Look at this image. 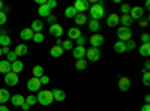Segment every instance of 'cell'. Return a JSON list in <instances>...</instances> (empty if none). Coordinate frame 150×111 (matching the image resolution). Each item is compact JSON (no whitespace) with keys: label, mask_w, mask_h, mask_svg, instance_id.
<instances>
[{"label":"cell","mask_w":150,"mask_h":111,"mask_svg":"<svg viewBox=\"0 0 150 111\" xmlns=\"http://www.w3.org/2000/svg\"><path fill=\"white\" fill-rule=\"evenodd\" d=\"M89 14H90L92 20H96V21H99L105 15V9H104V2H102V0H99V2L93 3L89 8Z\"/></svg>","instance_id":"6da1fadb"},{"label":"cell","mask_w":150,"mask_h":111,"mask_svg":"<svg viewBox=\"0 0 150 111\" xmlns=\"http://www.w3.org/2000/svg\"><path fill=\"white\" fill-rule=\"evenodd\" d=\"M36 101L39 102L41 105H44V107L45 105H51L54 102L51 90H39L38 95H36Z\"/></svg>","instance_id":"7a4b0ae2"},{"label":"cell","mask_w":150,"mask_h":111,"mask_svg":"<svg viewBox=\"0 0 150 111\" xmlns=\"http://www.w3.org/2000/svg\"><path fill=\"white\" fill-rule=\"evenodd\" d=\"M117 36H119V41L128 42L129 39H132V30H131V27H123V26H120V27L117 29Z\"/></svg>","instance_id":"3957f363"},{"label":"cell","mask_w":150,"mask_h":111,"mask_svg":"<svg viewBox=\"0 0 150 111\" xmlns=\"http://www.w3.org/2000/svg\"><path fill=\"white\" fill-rule=\"evenodd\" d=\"M89 42H90L92 48H99V47H102V45H104L105 39H104V36H102V35H99V33H93V35L90 36Z\"/></svg>","instance_id":"277c9868"},{"label":"cell","mask_w":150,"mask_h":111,"mask_svg":"<svg viewBox=\"0 0 150 111\" xmlns=\"http://www.w3.org/2000/svg\"><path fill=\"white\" fill-rule=\"evenodd\" d=\"M99 57H101V51L99 48H87L86 50V59L90 62H98Z\"/></svg>","instance_id":"5b68a950"},{"label":"cell","mask_w":150,"mask_h":111,"mask_svg":"<svg viewBox=\"0 0 150 111\" xmlns=\"http://www.w3.org/2000/svg\"><path fill=\"white\" fill-rule=\"evenodd\" d=\"M41 87H42V84H41L39 78H35V77H32V78L27 81V89H29V92H32V93H35V92H39V90H41Z\"/></svg>","instance_id":"8992f818"},{"label":"cell","mask_w":150,"mask_h":111,"mask_svg":"<svg viewBox=\"0 0 150 111\" xmlns=\"http://www.w3.org/2000/svg\"><path fill=\"white\" fill-rule=\"evenodd\" d=\"M74 8L77 9L78 14H84L86 11H89L90 8V3L87 2V0H77V2L74 3Z\"/></svg>","instance_id":"52a82bcc"},{"label":"cell","mask_w":150,"mask_h":111,"mask_svg":"<svg viewBox=\"0 0 150 111\" xmlns=\"http://www.w3.org/2000/svg\"><path fill=\"white\" fill-rule=\"evenodd\" d=\"M143 15H144V9H143L141 6H134V8H131V11H129V17H131L132 20H141Z\"/></svg>","instance_id":"ba28073f"},{"label":"cell","mask_w":150,"mask_h":111,"mask_svg":"<svg viewBox=\"0 0 150 111\" xmlns=\"http://www.w3.org/2000/svg\"><path fill=\"white\" fill-rule=\"evenodd\" d=\"M50 35L54 36L56 39L60 38V36L63 35V27H62V24L56 23V24H53V26H50Z\"/></svg>","instance_id":"9c48e42d"},{"label":"cell","mask_w":150,"mask_h":111,"mask_svg":"<svg viewBox=\"0 0 150 111\" xmlns=\"http://www.w3.org/2000/svg\"><path fill=\"white\" fill-rule=\"evenodd\" d=\"M86 50L87 48H84V47H74V50H72L74 59H77V60L86 59Z\"/></svg>","instance_id":"30bf717a"},{"label":"cell","mask_w":150,"mask_h":111,"mask_svg":"<svg viewBox=\"0 0 150 111\" xmlns=\"http://www.w3.org/2000/svg\"><path fill=\"white\" fill-rule=\"evenodd\" d=\"M18 75L17 74H14V72H9V74H6L5 75V84H8V86H17L18 84Z\"/></svg>","instance_id":"8fae6325"},{"label":"cell","mask_w":150,"mask_h":111,"mask_svg":"<svg viewBox=\"0 0 150 111\" xmlns=\"http://www.w3.org/2000/svg\"><path fill=\"white\" fill-rule=\"evenodd\" d=\"M51 93H53V99L57 102H63L66 99V93L62 89H54V90H51Z\"/></svg>","instance_id":"7c38bea8"},{"label":"cell","mask_w":150,"mask_h":111,"mask_svg":"<svg viewBox=\"0 0 150 111\" xmlns=\"http://www.w3.org/2000/svg\"><path fill=\"white\" fill-rule=\"evenodd\" d=\"M68 36H69V41H77L80 36H83L81 35V30H80V27H71V29H68Z\"/></svg>","instance_id":"4fadbf2b"},{"label":"cell","mask_w":150,"mask_h":111,"mask_svg":"<svg viewBox=\"0 0 150 111\" xmlns=\"http://www.w3.org/2000/svg\"><path fill=\"white\" fill-rule=\"evenodd\" d=\"M117 84H119V89H120L122 92H128V90L131 89V80H129L128 77H122Z\"/></svg>","instance_id":"5bb4252c"},{"label":"cell","mask_w":150,"mask_h":111,"mask_svg":"<svg viewBox=\"0 0 150 111\" xmlns=\"http://www.w3.org/2000/svg\"><path fill=\"white\" fill-rule=\"evenodd\" d=\"M120 23V17L117 14H110L107 18V26L108 27H117V24Z\"/></svg>","instance_id":"9a60e30c"},{"label":"cell","mask_w":150,"mask_h":111,"mask_svg":"<svg viewBox=\"0 0 150 111\" xmlns=\"http://www.w3.org/2000/svg\"><path fill=\"white\" fill-rule=\"evenodd\" d=\"M11 102L14 107H21L24 102H26V98H24L23 95H12L11 96Z\"/></svg>","instance_id":"2e32d148"},{"label":"cell","mask_w":150,"mask_h":111,"mask_svg":"<svg viewBox=\"0 0 150 111\" xmlns=\"http://www.w3.org/2000/svg\"><path fill=\"white\" fill-rule=\"evenodd\" d=\"M30 29L33 30V33H42V29H44V23H42V20H33Z\"/></svg>","instance_id":"e0dca14e"},{"label":"cell","mask_w":150,"mask_h":111,"mask_svg":"<svg viewBox=\"0 0 150 111\" xmlns=\"http://www.w3.org/2000/svg\"><path fill=\"white\" fill-rule=\"evenodd\" d=\"M23 69H24V65H23L21 60H15V62H12V63H11V71L14 72V74H17V75Z\"/></svg>","instance_id":"ac0fdd59"},{"label":"cell","mask_w":150,"mask_h":111,"mask_svg":"<svg viewBox=\"0 0 150 111\" xmlns=\"http://www.w3.org/2000/svg\"><path fill=\"white\" fill-rule=\"evenodd\" d=\"M33 30L30 29V27H27V29H23L21 30V33H20V38L23 39V41H29V39H32L33 38Z\"/></svg>","instance_id":"d6986e66"},{"label":"cell","mask_w":150,"mask_h":111,"mask_svg":"<svg viewBox=\"0 0 150 111\" xmlns=\"http://www.w3.org/2000/svg\"><path fill=\"white\" fill-rule=\"evenodd\" d=\"M27 51H29V47H27L26 44H20V45H17V47H15V50H14V53L17 54V57H18V56H26Z\"/></svg>","instance_id":"ffe728a7"},{"label":"cell","mask_w":150,"mask_h":111,"mask_svg":"<svg viewBox=\"0 0 150 111\" xmlns=\"http://www.w3.org/2000/svg\"><path fill=\"white\" fill-rule=\"evenodd\" d=\"M38 14H39V17H45V18H48L50 15H51V9H50L47 5H41L39 9H38Z\"/></svg>","instance_id":"44dd1931"},{"label":"cell","mask_w":150,"mask_h":111,"mask_svg":"<svg viewBox=\"0 0 150 111\" xmlns=\"http://www.w3.org/2000/svg\"><path fill=\"white\" fill-rule=\"evenodd\" d=\"M0 72L5 74V75H6V74H9V72H12L11 71V63H9L8 60H0Z\"/></svg>","instance_id":"7402d4cb"},{"label":"cell","mask_w":150,"mask_h":111,"mask_svg":"<svg viewBox=\"0 0 150 111\" xmlns=\"http://www.w3.org/2000/svg\"><path fill=\"white\" fill-rule=\"evenodd\" d=\"M50 54H51V57H56V59H57V57H60L62 54H63V48L54 45V47L50 48Z\"/></svg>","instance_id":"603a6c76"},{"label":"cell","mask_w":150,"mask_h":111,"mask_svg":"<svg viewBox=\"0 0 150 111\" xmlns=\"http://www.w3.org/2000/svg\"><path fill=\"white\" fill-rule=\"evenodd\" d=\"M74 21H75V24H77L75 27H78V26H83V24L87 23V17H86V14H77L75 18H74Z\"/></svg>","instance_id":"cb8c5ba5"},{"label":"cell","mask_w":150,"mask_h":111,"mask_svg":"<svg viewBox=\"0 0 150 111\" xmlns=\"http://www.w3.org/2000/svg\"><path fill=\"white\" fill-rule=\"evenodd\" d=\"M140 56L143 57H149L150 56V44H141V47L138 48Z\"/></svg>","instance_id":"d4e9b609"},{"label":"cell","mask_w":150,"mask_h":111,"mask_svg":"<svg viewBox=\"0 0 150 111\" xmlns=\"http://www.w3.org/2000/svg\"><path fill=\"white\" fill-rule=\"evenodd\" d=\"M33 77L35 78H41L42 75H45V71H44V68L41 66V65H36V66H33Z\"/></svg>","instance_id":"484cf974"},{"label":"cell","mask_w":150,"mask_h":111,"mask_svg":"<svg viewBox=\"0 0 150 111\" xmlns=\"http://www.w3.org/2000/svg\"><path fill=\"white\" fill-rule=\"evenodd\" d=\"M9 98H11V95H9V90L8 89H0V104L3 105L5 102H8Z\"/></svg>","instance_id":"4316f807"},{"label":"cell","mask_w":150,"mask_h":111,"mask_svg":"<svg viewBox=\"0 0 150 111\" xmlns=\"http://www.w3.org/2000/svg\"><path fill=\"white\" fill-rule=\"evenodd\" d=\"M132 21H134V20L129 17V14H126V15H122V17H120V23H122V26H123V27H131Z\"/></svg>","instance_id":"83f0119b"},{"label":"cell","mask_w":150,"mask_h":111,"mask_svg":"<svg viewBox=\"0 0 150 111\" xmlns=\"http://www.w3.org/2000/svg\"><path fill=\"white\" fill-rule=\"evenodd\" d=\"M99 29H101V24H99V21H96V20H90V21H89V30H90L92 33H96Z\"/></svg>","instance_id":"f1b7e54d"},{"label":"cell","mask_w":150,"mask_h":111,"mask_svg":"<svg viewBox=\"0 0 150 111\" xmlns=\"http://www.w3.org/2000/svg\"><path fill=\"white\" fill-rule=\"evenodd\" d=\"M78 12H77V9H75L74 6H68L66 9H65V17L66 18H75V15H77Z\"/></svg>","instance_id":"f546056e"},{"label":"cell","mask_w":150,"mask_h":111,"mask_svg":"<svg viewBox=\"0 0 150 111\" xmlns=\"http://www.w3.org/2000/svg\"><path fill=\"white\" fill-rule=\"evenodd\" d=\"M9 45H11V38L6 33H2L0 35V47H9Z\"/></svg>","instance_id":"4dcf8cb0"},{"label":"cell","mask_w":150,"mask_h":111,"mask_svg":"<svg viewBox=\"0 0 150 111\" xmlns=\"http://www.w3.org/2000/svg\"><path fill=\"white\" fill-rule=\"evenodd\" d=\"M114 51H116V53H125V51H126V47H125V42L117 41V42L114 44Z\"/></svg>","instance_id":"1f68e13d"},{"label":"cell","mask_w":150,"mask_h":111,"mask_svg":"<svg viewBox=\"0 0 150 111\" xmlns=\"http://www.w3.org/2000/svg\"><path fill=\"white\" fill-rule=\"evenodd\" d=\"M75 68H77L78 71H84V69L87 68V60H86V59L77 60V62H75Z\"/></svg>","instance_id":"d6a6232c"},{"label":"cell","mask_w":150,"mask_h":111,"mask_svg":"<svg viewBox=\"0 0 150 111\" xmlns=\"http://www.w3.org/2000/svg\"><path fill=\"white\" fill-rule=\"evenodd\" d=\"M62 48H63V51L65 50H74V42L72 41H69V39H66V41H63V44H62Z\"/></svg>","instance_id":"836d02e7"},{"label":"cell","mask_w":150,"mask_h":111,"mask_svg":"<svg viewBox=\"0 0 150 111\" xmlns=\"http://www.w3.org/2000/svg\"><path fill=\"white\" fill-rule=\"evenodd\" d=\"M125 47H126V51H132L137 48V44H135L134 39H129L128 42H125Z\"/></svg>","instance_id":"e575fe53"},{"label":"cell","mask_w":150,"mask_h":111,"mask_svg":"<svg viewBox=\"0 0 150 111\" xmlns=\"http://www.w3.org/2000/svg\"><path fill=\"white\" fill-rule=\"evenodd\" d=\"M143 84L150 86V72L149 71H143Z\"/></svg>","instance_id":"d590c367"},{"label":"cell","mask_w":150,"mask_h":111,"mask_svg":"<svg viewBox=\"0 0 150 111\" xmlns=\"http://www.w3.org/2000/svg\"><path fill=\"white\" fill-rule=\"evenodd\" d=\"M36 102H38V101H36V96H35L33 93H32V95H29V96L26 98V104H27V105H30V107H33Z\"/></svg>","instance_id":"8d00e7d4"},{"label":"cell","mask_w":150,"mask_h":111,"mask_svg":"<svg viewBox=\"0 0 150 111\" xmlns=\"http://www.w3.org/2000/svg\"><path fill=\"white\" fill-rule=\"evenodd\" d=\"M32 39H33V42H36V44H41V42L44 41V35H42V33H35Z\"/></svg>","instance_id":"74e56055"},{"label":"cell","mask_w":150,"mask_h":111,"mask_svg":"<svg viewBox=\"0 0 150 111\" xmlns=\"http://www.w3.org/2000/svg\"><path fill=\"white\" fill-rule=\"evenodd\" d=\"M129 11H131V6H129L128 3H122V6H120V12H122L123 15L129 14Z\"/></svg>","instance_id":"f35d334b"},{"label":"cell","mask_w":150,"mask_h":111,"mask_svg":"<svg viewBox=\"0 0 150 111\" xmlns=\"http://www.w3.org/2000/svg\"><path fill=\"white\" fill-rule=\"evenodd\" d=\"M6 21H8V15L5 14L3 11H0V26H5Z\"/></svg>","instance_id":"ab89813d"},{"label":"cell","mask_w":150,"mask_h":111,"mask_svg":"<svg viewBox=\"0 0 150 111\" xmlns=\"http://www.w3.org/2000/svg\"><path fill=\"white\" fill-rule=\"evenodd\" d=\"M6 57H8V62H9V63H12V62L17 60V54H15L14 51H9V53L6 54Z\"/></svg>","instance_id":"60d3db41"},{"label":"cell","mask_w":150,"mask_h":111,"mask_svg":"<svg viewBox=\"0 0 150 111\" xmlns=\"http://www.w3.org/2000/svg\"><path fill=\"white\" fill-rule=\"evenodd\" d=\"M86 42H87V39L84 38V36H80V38L77 39V47H84Z\"/></svg>","instance_id":"b9f144b4"},{"label":"cell","mask_w":150,"mask_h":111,"mask_svg":"<svg viewBox=\"0 0 150 111\" xmlns=\"http://www.w3.org/2000/svg\"><path fill=\"white\" fill-rule=\"evenodd\" d=\"M141 41H143V44H150V35L149 33H143L141 35Z\"/></svg>","instance_id":"7bdbcfd3"},{"label":"cell","mask_w":150,"mask_h":111,"mask_svg":"<svg viewBox=\"0 0 150 111\" xmlns=\"http://www.w3.org/2000/svg\"><path fill=\"white\" fill-rule=\"evenodd\" d=\"M50 9H54L56 6H57V2H56V0H47V3H45Z\"/></svg>","instance_id":"ee69618b"},{"label":"cell","mask_w":150,"mask_h":111,"mask_svg":"<svg viewBox=\"0 0 150 111\" xmlns=\"http://www.w3.org/2000/svg\"><path fill=\"white\" fill-rule=\"evenodd\" d=\"M47 21H48L50 26H53V24H56V23H57V18H56L54 15H50V17L47 18Z\"/></svg>","instance_id":"f6af8a7d"},{"label":"cell","mask_w":150,"mask_h":111,"mask_svg":"<svg viewBox=\"0 0 150 111\" xmlns=\"http://www.w3.org/2000/svg\"><path fill=\"white\" fill-rule=\"evenodd\" d=\"M39 81H41V84H48V83H50V77H48V75H42V77L39 78Z\"/></svg>","instance_id":"bcb514c9"},{"label":"cell","mask_w":150,"mask_h":111,"mask_svg":"<svg viewBox=\"0 0 150 111\" xmlns=\"http://www.w3.org/2000/svg\"><path fill=\"white\" fill-rule=\"evenodd\" d=\"M147 23H149L147 18H141V20H140V26H141V27H147Z\"/></svg>","instance_id":"7dc6e473"},{"label":"cell","mask_w":150,"mask_h":111,"mask_svg":"<svg viewBox=\"0 0 150 111\" xmlns=\"http://www.w3.org/2000/svg\"><path fill=\"white\" fill-rule=\"evenodd\" d=\"M30 108H32V107H30V105H27V104H26V102H24V104H23V105H21V110H24V111H29V110H30Z\"/></svg>","instance_id":"c3c4849f"},{"label":"cell","mask_w":150,"mask_h":111,"mask_svg":"<svg viewBox=\"0 0 150 111\" xmlns=\"http://www.w3.org/2000/svg\"><path fill=\"white\" fill-rule=\"evenodd\" d=\"M141 111H150V105H149V104H144V105L141 107Z\"/></svg>","instance_id":"681fc988"},{"label":"cell","mask_w":150,"mask_h":111,"mask_svg":"<svg viewBox=\"0 0 150 111\" xmlns=\"http://www.w3.org/2000/svg\"><path fill=\"white\" fill-rule=\"evenodd\" d=\"M9 53V47H2V54H8Z\"/></svg>","instance_id":"f907efd6"},{"label":"cell","mask_w":150,"mask_h":111,"mask_svg":"<svg viewBox=\"0 0 150 111\" xmlns=\"http://www.w3.org/2000/svg\"><path fill=\"white\" fill-rule=\"evenodd\" d=\"M62 44H63V41H62L60 38H57V39H56V45H57V47H62Z\"/></svg>","instance_id":"816d5d0a"},{"label":"cell","mask_w":150,"mask_h":111,"mask_svg":"<svg viewBox=\"0 0 150 111\" xmlns=\"http://www.w3.org/2000/svg\"><path fill=\"white\" fill-rule=\"evenodd\" d=\"M144 102L146 104H150V95H146L144 96Z\"/></svg>","instance_id":"f5cc1de1"},{"label":"cell","mask_w":150,"mask_h":111,"mask_svg":"<svg viewBox=\"0 0 150 111\" xmlns=\"http://www.w3.org/2000/svg\"><path fill=\"white\" fill-rule=\"evenodd\" d=\"M150 69V62H146L144 63V71H149Z\"/></svg>","instance_id":"db71d44e"},{"label":"cell","mask_w":150,"mask_h":111,"mask_svg":"<svg viewBox=\"0 0 150 111\" xmlns=\"http://www.w3.org/2000/svg\"><path fill=\"white\" fill-rule=\"evenodd\" d=\"M0 111H9V108L6 105H0Z\"/></svg>","instance_id":"11a10c76"},{"label":"cell","mask_w":150,"mask_h":111,"mask_svg":"<svg viewBox=\"0 0 150 111\" xmlns=\"http://www.w3.org/2000/svg\"><path fill=\"white\" fill-rule=\"evenodd\" d=\"M144 8H146L147 11L150 9V2H149V0H146V5H144Z\"/></svg>","instance_id":"9f6ffc18"},{"label":"cell","mask_w":150,"mask_h":111,"mask_svg":"<svg viewBox=\"0 0 150 111\" xmlns=\"http://www.w3.org/2000/svg\"><path fill=\"white\" fill-rule=\"evenodd\" d=\"M5 8V5H3V2H2V0H0V11H2Z\"/></svg>","instance_id":"6f0895ef"},{"label":"cell","mask_w":150,"mask_h":111,"mask_svg":"<svg viewBox=\"0 0 150 111\" xmlns=\"http://www.w3.org/2000/svg\"><path fill=\"white\" fill-rule=\"evenodd\" d=\"M0 56H2V47H0Z\"/></svg>","instance_id":"680465c9"},{"label":"cell","mask_w":150,"mask_h":111,"mask_svg":"<svg viewBox=\"0 0 150 111\" xmlns=\"http://www.w3.org/2000/svg\"><path fill=\"white\" fill-rule=\"evenodd\" d=\"M0 35H2V33H0Z\"/></svg>","instance_id":"91938a15"}]
</instances>
